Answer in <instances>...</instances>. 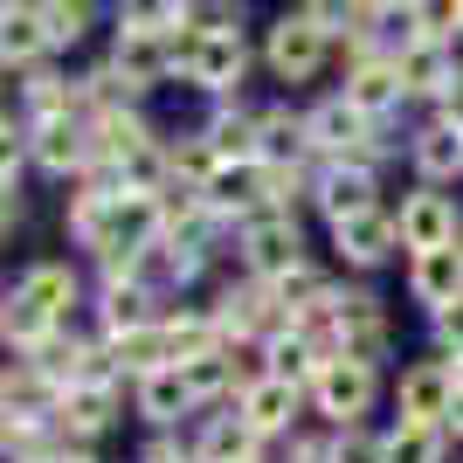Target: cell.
<instances>
[{
  "label": "cell",
  "instance_id": "obj_7",
  "mask_svg": "<svg viewBox=\"0 0 463 463\" xmlns=\"http://www.w3.org/2000/svg\"><path fill=\"white\" fill-rule=\"evenodd\" d=\"M457 367L449 360H422V367H408L402 387H394V402H402L408 422H449V408H457Z\"/></svg>",
  "mask_w": 463,
  "mask_h": 463
},
{
  "label": "cell",
  "instance_id": "obj_25",
  "mask_svg": "<svg viewBox=\"0 0 463 463\" xmlns=\"http://www.w3.org/2000/svg\"><path fill=\"white\" fill-rule=\"evenodd\" d=\"M305 153H311V118H298V111H263V159L298 166Z\"/></svg>",
  "mask_w": 463,
  "mask_h": 463
},
{
  "label": "cell",
  "instance_id": "obj_16",
  "mask_svg": "<svg viewBox=\"0 0 463 463\" xmlns=\"http://www.w3.org/2000/svg\"><path fill=\"white\" fill-rule=\"evenodd\" d=\"M118 415V394L111 381H77V387H62V408H56V429L62 436H104Z\"/></svg>",
  "mask_w": 463,
  "mask_h": 463
},
{
  "label": "cell",
  "instance_id": "obj_15",
  "mask_svg": "<svg viewBox=\"0 0 463 463\" xmlns=\"http://www.w3.org/2000/svg\"><path fill=\"white\" fill-rule=\"evenodd\" d=\"M457 235H463L457 229V208H449L443 194H408V201H402V242L415 256L443 250V242H457Z\"/></svg>",
  "mask_w": 463,
  "mask_h": 463
},
{
  "label": "cell",
  "instance_id": "obj_4",
  "mask_svg": "<svg viewBox=\"0 0 463 463\" xmlns=\"http://www.w3.org/2000/svg\"><path fill=\"white\" fill-rule=\"evenodd\" d=\"M311 402H318V415H332L339 429L360 422L373 408V367L353 360V353H332L326 367H318V381H311Z\"/></svg>",
  "mask_w": 463,
  "mask_h": 463
},
{
  "label": "cell",
  "instance_id": "obj_17",
  "mask_svg": "<svg viewBox=\"0 0 463 463\" xmlns=\"http://www.w3.org/2000/svg\"><path fill=\"white\" fill-rule=\"evenodd\" d=\"M0 49H7V77H28V70H42V56L56 49L49 42V21H42V7H7V21H0Z\"/></svg>",
  "mask_w": 463,
  "mask_h": 463
},
{
  "label": "cell",
  "instance_id": "obj_23",
  "mask_svg": "<svg viewBox=\"0 0 463 463\" xmlns=\"http://www.w3.org/2000/svg\"><path fill=\"white\" fill-rule=\"evenodd\" d=\"M449 422H394L387 429V463H443V449H449V436H443Z\"/></svg>",
  "mask_w": 463,
  "mask_h": 463
},
{
  "label": "cell",
  "instance_id": "obj_9",
  "mask_svg": "<svg viewBox=\"0 0 463 463\" xmlns=\"http://www.w3.org/2000/svg\"><path fill=\"white\" fill-rule=\"evenodd\" d=\"M201 194H208L214 214H256V208H270V166L263 159H222Z\"/></svg>",
  "mask_w": 463,
  "mask_h": 463
},
{
  "label": "cell",
  "instance_id": "obj_20",
  "mask_svg": "<svg viewBox=\"0 0 463 463\" xmlns=\"http://www.w3.org/2000/svg\"><path fill=\"white\" fill-rule=\"evenodd\" d=\"M415 166H422V180H457L463 174V125L457 118H436V125L415 132Z\"/></svg>",
  "mask_w": 463,
  "mask_h": 463
},
{
  "label": "cell",
  "instance_id": "obj_27",
  "mask_svg": "<svg viewBox=\"0 0 463 463\" xmlns=\"http://www.w3.org/2000/svg\"><path fill=\"white\" fill-rule=\"evenodd\" d=\"M277 284V305L290 311V318H298V311H311V305H326L332 298V284L318 270H311V263H298V270H284V277H270Z\"/></svg>",
  "mask_w": 463,
  "mask_h": 463
},
{
  "label": "cell",
  "instance_id": "obj_33",
  "mask_svg": "<svg viewBox=\"0 0 463 463\" xmlns=\"http://www.w3.org/2000/svg\"><path fill=\"white\" fill-rule=\"evenodd\" d=\"M443 118H457V125H463V77H457V90L443 97Z\"/></svg>",
  "mask_w": 463,
  "mask_h": 463
},
{
  "label": "cell",
  "instance_id": "obj_29",
  "mask_svg": "<svg viewBox=\"0 0 463 463\" xmlns=\"http://www.w3.org/2000/svg\"><path fill=\"white\" fill-rule=\"evenodd\" d=\"M332 463H387V436H367L360 422H346L332 436Z\"/></svg>",
  "mask_w": 463,
  "mask_h": 463
},
{
  "label": "cell",
  "instance_id": "obj_14",
  "mask_svg": "<svg viewBox=\"0 0 463 463\" xmlns=\"http://www.w3.org/2000/svg\"><path fill=\"white\" fill-rule=\"evenodd\" d=\"M235 408L250 415V429H263V436H284V429L298 422V381H284V373H263V381L235 387Z\"/></svg>",
  "mask_w": 463,
  "mask_h": 463
},
{
  "label": "cell",
  "instance_id": "obj_35",
  "mask_svg": "<svg viewBox=\"0 0 463 463\" xmlns=\"http://www.w3.org/2000/svg\"><path fill=\"white\" fill-rule=\"evenodd\" d=\"M449 429L463 436V387H457V408H449Z\"/></svg>",
  "mask_w": 463,
  "mask_h": 463
},
{
  "label": "cell",
  "instance_id": "obj_3",
  "mask_svg": "<svg viewBox=\"0 0 463 463\" xmlns=\"http://www.w3.org/2000/svg\"><path fill=\"white\" fill-rule=\"evenodd\" d=\"M305 242H298V222H290V208H256L242 214V263H250V277H284L305 263Z\"/></svg>",
  "mask_w": 463,
  "mask_h": 463
},
{
  "label": "cell",
  "instance_id": "obj_5",
  "mask_svg": "<svg viewBox=\"0 0 463 463\" xmlns=\"http://www.w3.org/2000/svg\"><path fill=\"white\" fill-rule=\"evenodd\" d=\"M111 62L138 83V90L159 83V77H174V70H180V28H118Z\"/></svg>",
  "mask_w": 463,
  "mask_h": 463
},
{
  "label": "cell",
  "instance_id": "obj_10",
  "mask_svg": "<svg viewBox=\"0 0 463 463\" xmlns=\"http://www.w3.org/2000/svg\"><path fill=\"white\" fill-rule=\"evenodd\" d=\"M394 70H402L408 97H449V90H457V62H449V42H436V35L402 42V49H394Z\"/></svg>",
  "mask_w": 463,
  "mask_h": 463
},
{
  "label": "cell",
  "instance_id": "obj_6",
  "mask_svg": "<svg viewBox=\"0 0 463 463\" xmlns=\"http://www.w3.org/2000/svg\"><path fill=\"white\" fill-rule=\"evenodd\" d=\"M326 49H332V35L318 28L311 14H284L270 28V70L284 83H305V77H318V62H326Z\"/></svg>",
  "mask_w": 463,
  "mask_h": 463
},
{
  "label": "cell",
  "instance_id": "obj_24",
  "mask_svg": "<svg viewBox=\"0 0 463 463\" xmlns=\"http://www.w3.org/2000/svg\"><path fill=\"white\" fill-rule=\"evenodd\" d=\"M153 284H138V277H111L104 284V332H132V326H153Z\"/></svg>",
  "mask_w": 463,
  "mask_h": 463
},
{
  "label": "cell",
  "instance_id": "obj_1",
  "mask_svg": "<svg viewBox=\"0 0 463 463\" xmlns=\"http://www.w3.org/2000/svg\"><path fill=\"white\" fill-rule=\"evenodd\" d=\"M242 70H250V49H242V28H194V21H180V77L194 83V90H235L242 83Z\"/></svg>",
  "mask_w": 463,
  "mask_h": 463
},
{
  "label": "cell",
  "instance_id": "obj_2",
  "mask_svg": "<svg viewBox=\"0 0 463 463\" xmlns=\"http://www.w3.org/2000/svg\"><path fill=\"white\" fill-rule=\"evenodd\" d=\"M373 125H381V118H367L353 97H332V104H318V111H311V153L353 159V166H373V159H381Z\"/></svg>",
  "mask_w": 463,
  "mask_h": 463
},
{
  "label": "cell",
  "instance_id": "obj_11",
  "mask_svg": "<svg viewBox=\"0 0 463 463\" xmlns=\"http://www.w3.org/2000/svg\"><path fill=\"white\" fill-rule=\"evenodd\" d=\"M346 97H353L367 118H387V111L408 97V83H402V70H394V56H387V49H367V56H353Z\"/></svg>",
  "mask_w": 463,
  "mask_h": 463
},
{
  "label": "cell",
  "instance_id": "obj_28",
  "mask_svg": "<svg viewBox=\"0 0 463 463\" xmlns=\"http://www.w3.org/2000/svg\"><path fill=\"white\" fill-rule=\"evenodd\" d=\"M42 21H49V42L56 49H77L90 35V0H42Z\"/></svg>",
  "mask_w": 463,
  "mask_h": 463
},
{
  "label": "cell",
  "instance_id": "obj_32",
  "mask_svg": "<svg viewBox=\"0 0 463 463\" xmlns=\"http://www.w3.org/2000/svg\"><path fill=\"white\" fill-rule=\"evenodd\" d=\"M146 463H187V449H180V443H153V449H146Z\"/></svg>",
  "mask_w": 463,
  "mask_h": 463
},
{
  "label": "cell",
  "instance_id": "obj_30",
  "mask_svg": "<svg viewBox=\"0 0 463 463\" xmlns=\"http://www.w3.org/2000/svg\"><path fill=\"white\" fill-rule=\"evenodd\" d=\"M415 21H422V35L457 42L463 35V0H415Z\"/></svg>",
  "mask_w": 463,
  "mask_h": 463
},
{
  "label": "cell",
  "instance_id": "obj_19",
  "mask_svg": "<svg viewBox=\"0 0 463 463\" xmlns=\"http://www.w3.org/2000/svg\"><path fill=\"white\" fill-rule=\"evenodd\" d=\"M256 443H263V429H250V415L235 408V415H214V422L201 429L194 463H256Z\"/></svg>",
  "mask_w": 463,
  "mask_h": 463
},
{
  "label": "cell",
  "instance_id": "obj_8",
  "mask_svg": "<svg viewBox=\"0 0 463 463\" xmlns=\"http://www.w3.org/2000/svg\"><path fill=\"white\" fill-rule=\"evenodd\" d=\"M332 242H339V256L346 263H387L394 250H408L402 242V214H387V208H367V214H346V222H332Z\"/></svg>",
  "mask_w": 463,
  "mask_h": 463
},
{
  "label": "cell",
  "instance_id": "obj_21",
  "mask_svg": "<svg viewBox=\"0 0 463 463\" xmlns=\"http://www.w3.org/2000/svg\"><path fill=\"white\" fill-rule=\"evenodd\" d=\"M0 332H7V346H14V353H35L49 332H62V318L49 305H35V298L14 284V290H7V311H0Z\"/></svg>",
  "mask_w": 463,
  "mask_h": 463
},
{
  "label": "cell",
  "instance_id": "obj_12",
  "mask_svg": "<svg viewBox=\"0 0 463 463\" xmlns=\"http://www.w3.org/2000/svg\"><path fill=\"white\" fill-rule=\"evenodd\" d=\"M318 208H326V222H346V214H367V208H381L373 201V166H353V159H332L326 174H318Z\"/></svg>",
  "mask_w": 463,
  "mask_h": 463
},
{
  "label": "cell",
  "instance_id": "obj_26",
  "mask_svg": "<svg viewBox=\"0 0 463 463\" xmlns=\"http://www.w3.org/2000/svg\"><path fill=\"white\" fill-rule=\"evenodd\" d=\"M21 290H28V298H35V305H49L62 318V311L77 305V277L62 270V263H35V270L21 277Z\"/></svg>",
  "mask_w": 463,
  "mask_h": 463
},
{
  "label": "cell",
  "instance_id": "obj_18",
  "mask_svg": "<svg viewBox=\"0 0 463 463\" xmlns=\"http://www.w3.org/2000/svg\"><path fill=\"white\" fill-rule=\"evenodd\" d=\"M111 367L132 373V381H146V373L174 367V346H166V326H132V332H111Z\"/></svg>",
  "mask_w": 463,
  "mask_h": 463
},
{
  "label": "cell",
  "instance_id": "obj_22",
  "mask_svg": "<svg viewBox=\"0 0 463 463\" xmlns=\"http://www.w3.org/2000/svg\"><path fill=\"white\" fill-rule=\"evenodd\" d=\"M187 408H201V402H194V387H187V373H180V367H159V373L138 381V415L174 422V415H187Z\"/></svg>",
  "mask_w": 463,
  "mask_h": 463
},
{
  "label": "cell",
  "instance_id": "obj_13",
  "mask_svg": "<svg viewBox=\"0 0 463 463\" xmlns=\"http://www.w3.org/2000/svg\"><path fill=\"white\" fill-rule=\"evenodd\" d=\"M408 290H415L429 311L457 305V298H463V235H457V242H443V250H422V256H415Z\"/></svg>",
  "mask_w": 463,
  "mask_h": 463
},
{
  "label": "cell",
  "instance_id": "obj_36",
  "mask_svg": "<svg viewBox=\"0 0 463 463\" xmlns=\"http://www.w3.org/2000/svg\"><path fill=\"white\" fill-rule=\"evenodd\" d=\"M62 463H90V457H62Z\"/></svg>",
  "mask_w": 463,
  "mask_h": 463
},
{
  "label": "cell",
  "instance_id": "obj_31",
  "mask_svg": "<svg viewBox=\"0 0 463 463\" xmlns=\"http://www.w3.org/2000/svg\"><path fill=\"white\" fill-rule=\"evenodd\" d=\"M436 339L463 353V298H457V305H443V311H436Z\"/></svg>",
  "mask_w": 463,
  "mask_h": 463
},
{
  "label": "cell",
  "instance_id": "obj_34",
  "mask_svg": "<svg viewBox=\"0 0 463 463\" xmlns=\"http://www.w3.org/2000/svg\"><path fill=\"white\" fill-rule=\"evenodd\" d=\"M387 7H402V0H360V14H367V21H373V14H387Z\"/></svg>",
  "mask_w": 463,
  "mask_h": 463
}]
</instances>
